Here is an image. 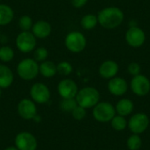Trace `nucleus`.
<instances>
[{
    "instance_id": "obj_1",
    "label": "nucleus",
    "mask_w": 150,
    "mask_h": 150,
    "mask_svg": "<svg viewBox=\"0 0 150 150\" xmlns=\"http://www.w3.org/2000/svg\"><path fill=\"white\" fill-rule=\"evenodd\" d=\"M98 24L105 29L112 30L119 27L124 21L123 11L116 6H108L100 10L97 15Z\"/></svg>"
},
{
    "instance_id": "obj_2",
    "label": "nucleus",
    "mask_w": 150,
    "mask_h": 150,
    "mask_svg": "<svg viewBox=\"0 0 150 150\" xmlns=\"http://www.w3.org/2000/svg\"><path fill=\"white\" fill-rule=\"evenodd\" d=\"M75 98L78 105L85 109H90L93 108L100 101V93L96 88L87 86L78 90Z\"/></svg>"
},
{
    "instance_id": "obj_3",
    "label": "nucleus",
    "mask_w": 150,
    "mask_h": 150,
    "mask_svg": "<svg viewBox=\"0 0 150 150\" xmlns=\"http://www.w3.org/2000/svg\"><path fill=\"white\" fill-rule=\"evenodd\" d=\"M16 71L22 80L32 81L39 75V63L33 58H25L18 63Z\"/></svg>"
},
{
    "instance_id": "obj_4",
    "label": "nucleus",
    "mask_w": 150,
    "mask_h": 150,
    "mask_svg": "<svg viewBox=\"0 0 150 150\" xmlns=\"http://www.w3.org/2000/svg\"><path fill=\"white\" fill-rule=\"evenodd\" d=\"M64 45L69 52L79 54L85 49L87 39L83 33L79 31H71L65 36Z\"/></svg>"
},
{
    "instance_id": "obj_5",
    "label": "nucleus",
    "mask_w": 150,
    "mask_h": 150,
    "mask_svg": "<svg viewBox=\"0 0 150 150\" xmlns=\"http://www.w3.org/2000/svg\"><path fill=\"white\" fill-rule=\"evenodd\" d=\"M116 115L115 106L106 101L98 102L92 108V116L95 120L100 123H107Z\"/></svg>"
},
{
    "instance_id": "obj_6",
    "label": "nucleus",
    "mask_w": 150,
    "mask_h": 150,
    "mask_svg": "<svg viewBox=\"0 0 150 150\" xmlns=\"http://www.w3.org/2000/svg\"><path fill=\"white\" fill-rule=\"evenodd\" d=\"M16 47L23 54L33 52L36 48L37 39L31 31H20L15 40Z\"/></svg>"
},
{
    "instance_id": "obj_7",
    "label": "nucleus",
    "mask_w": 150,
    "mask_h": 150,
    "mask_svg": "<svg viewBox=\"0 0 150 150\" xmlns=\"http://www.w3.org/2000/svg\"><path fill=\"white\" fill-rule=\"evenodd\" d=\"M149 127V118L144 112H137L132 115L127 121V128L132 134H142Z\"/></svg>"
},
{
    "instance_id": "obj_8",
    "label": "nucleus",
    "mask_w": 150,
    "mask_h": 150,
    "mask_svg": "<svg viewBox=\"0 0 150 150\" xmlns=\"http://www.w3.org/2000/svg\"><path fill=\"white\" fill-rule=\"evenodd\" d=\"M125 40L128 46L134 48H138L144 45L146 41V33L138 25L129 26L126 32Z\"/></svg>"
},
{
    "instance_id": "obj_9",
    "label": "nucleus",
    "mask_w": 150,
    "mask_h": 150,
    "mask_svg": "<svg viewBox=\"0 0 150 150\" xmlns=\"http://www.w3.org/2000/svg\"><path fill=\"white\" fill-rule=\"evenodd\" d=\"M130 88L133 93L138 97L147 96L150 92V80L148 76L139 74L133 76L130 82Z\"/></svg>"
},
{
    "instance_id": "obj_10",
    "label": "nucleus",
    "mask_w": 150,
    "mask_h": 150,
    "mask_svg": "<svg viewBox=\"0 0 150 150\" xmlns=\"http://www.w3.org/2000/svg\"><path fill=\"white\" fill-rule=\"evenodd\" d=\"M30 96L35 104H46L51 98L49 88L43 83H35L30 89Z\"/></svg>"
},
{
    "instance_id": "obj_11",
    "label": "nucleus",
    "mask_w": 150,
    "mask_h": 150,
    "mask_svg": "<svg viewBox=\"0 0 150 150\" xmlns=\"http://www.w3.org/2000/svg\"><path fill=\"white\" fill-rule=\"evenodd\" d=\"M14 144L18 150H36L38 148L36 137L29 132L18 133L15 137Z\"/></svg>"
},
{
    "instance_id": "obj_12",
    "label": "nucleus",
    "mask_w": 150,
    "mask_h": 150,
    "mask_svg": "<svg viewBox=\"0 0 150 150\" xmlns=\"http://www.w3.org/2000/svg\"><path fill=\"white\" fill-rule=\"evenodd\" d=\"M17 111L20 118L25 120H35L37 115L36 104L29 98L21 99L17 106Z\"/></svg>"
},
{
    "instance_id": "obj_13",
    "label": "nucleus",
    "mask_w": 150,
    "mask_h": 150,
    "mask_svg": "<svg viewBox=\"0 0 150 150\" xmlns=\"http://www.w3.org/2000/svg\"><path fill=\"white\" fill-rule=\"evenodd\" d=\"M78 90L76 83L70 78L61 80L57 85V91L62 98H75Z\"/></svg>"
},
{
    "instance_id": "obj_14",
    "label": "nucleus",
    "mask_w": 150,
    "mask_h": 150,
    "mask_svg": "<svg viewBox=\"0 0 150 150\" xmlns=\"http://www.w3.org/2000/svg\"><path fill=\"white\" fill-rule=\"evenodd\" d=\"M109 92L115 97H121L128 91V83L126 79L120 76H115L109 80L107 84Z\"/></svg>"
},
{
    "instance_id": "obj_15",
    "label": "nucleus",
    "mask_w": 150,
    "mask_h": 150,
    "mask_svg": "<svg viewBox=\"0 0 150 150\" xmlns=\"http://www.w3.org/2000/svg\"><path fill=\"white\" fill-rule=\"evenodd\" d=\"M120 71V66L113 60H106L103 62L98 68V74L104 79H112L115 77Z\"/></svg>"
},
{
    "instance_id": "obj_16",
    "label": "nucleus",
    "mask_w": 150,
    "mask_h": 150,
    "mask_svg": "<svg viewBox=\"0 0 150 150\" xmlns=\"http://www.w3.org/2000/svg\"><path fill=\"white\" fill-rule=\"evenodd\" d=\"M31 32L36 39H46L49 37L52 33V25L46 20H37L33 23Z\"/></svg>"
},
{
    "instance_id": "obj_17",
    "label": "nucleus",
    "mask_w": 150,
    "mask_h": 150,
    "mask_svg": "<svg viewBox=\"0 0 150 150\" xmlns=\"http://www.w3.org/2000/svg\"><path fill=\"white\" fill-rule=\"evenodd\" d=\"M14 81V74L10 67L0 64V89L4 90L11 86Z\"/></svg>"
},
{
    "instance_id": "obj_18",
    "label": "nucleus",
    "mask_w": 150,
    "mask_h": 150,
    "mask_svg": "<svg viewBox=\"0 0 150 150\" xmlns=\"http://www.w3.org/2000/svg\"><path fill=\"white\" fill-rule=\"evenodd\" d=\"M134 109V102L130 98H126L120 99L115 105L116 114L123 117H127L132 114Z\"/></svg>"
},
{
    "instance_id": "obj_19",
    "label": "nucleus",
    "mask_w": 150,
    "mask_h": 150,
    "mask_svg": "<svg viewBox=\"0 0 150 150\" xmlns=\"http://www.w3.org/2000/svg\"><path fill=\"white\" fill-rule=\"evenodd\" d=\"M39 74L45 78H52L57 74L56 64L52 62L46 60L39 64Z\"/></svg>"
},
{
    "instance_id": "obj_20",
    "label": "nucleus",
    "mask_w": 150,
    "mask_h": 150,
    "mask_svg": "<svg viewBox=\"0 0 150 150\" xmlns=\"http://www.w3.org/2000/svg\"><path fill=\"white\" fill-rule=\"evenodd\" d=\"M13 19V9L6 4H0V26H4L11 24Z\"/></svg>"
},
{
    "instance_id": "obj_21",
    "label": "nucleus",
    "mask_w": 150,
    "mask_h": 150,
    "mask_svg": "<svg viewBox=\"0 0 150 150\" xmlns=\"http://www.w3.org/2000/svg\"><path fill=\"white\" fill-rule=\"evenodd\" d=\"M98 17H97V15L92 14V13L85 14L84 16L82 17L81 21H80V25H81L82 28L86 31L93 30L98 25Z\"/></svg>"
},
{
    "instance_id": "obj_22",
    "label": "nucleus",
    "mask_w": 150,
    "mask_h": 150,
    "mask_svg": "<svg viewBox=\"0 0 150 150\" xmlns=\"http://www.w3.org/2000/svg\"><path fill=\"white\" fill-rule=\"evenodd\" d=\"M110 122H111V127H112V129L117 132L124 131L127 127V120H126V117H123L118 114H116Z\"/></svg>"
},
{
    "instance_id": "obj_23",
    "label": "nucleus",
    "mask_w": 150,
    "mask_h": 150,
    "mask_svg": "<svg viewBox=\"0 0 150 150\" xmlns=\"http://www.w3.org/2000/svg\"><path fill=\"white\" fill-rule=\"evenodd\" d=\"M15 52L13 48L10 46H2L0 47V61L4 63L10 62L13 60Z\"/></svg>"
},
{
    "instance_id": "obj_24",
    "label": "nucleus",
    "mask_w": 150,
    "mask_h": 150,
    "mask_svg": "<svg viewBox=\"0 0 150 150\" xmlns=\"http://www.w3.org/2000/svg\"><path fill=\"white\" fill-rule=\"evenodd\" d=\"M142 146V139L140 134H132L127 140V147L128 150H140Z\"/></svg>"
},
{
    "instance_id": "obj_25",
    "label": "nucleus",
    "mask_w": 150,
    "mask_h": 150,
    "mask_svg": "<svg viewBox=\"0 0 150 150\" xmlns=\"http://www.w3.org/2000/svg\"><path fill=\"white\" fill-rule=\"evenodd\" d=\"M57 74L63 76H68L73 72V66L67 61H62L56 64Z\"/></svg>"
},
{
    "instance_id": "obj_26",
    "label": "nucleus",
    "mask_w": 150,
    "mask_h": 150,
    "mask_svg": "<svg viewBox=\"0 0 150 150\" xmlns=\"http://www.w3.org/2000/svg\"><path fill=\"white\" fill-rule=\"evenodd\" d=\"M33 23V18L29 15H22L18 20V26L20 31H31Z\"/></svg>"
},
{
    "instance_id": "obj_27",
    "label": "nucleus",
    "mask_w": 150,
    "mask_h": 150,
    "mask_svg": "<svg viewBox=\"0 0 150 150\" xmlns=\"http://www.w3.org/2000/svg\"><path fill=\"white\" fill-rule=\"evenodd\" d=\"M77 106L76 98H62L60 102V108L62 112H72V111Z\"/></svg>"
},
{
    "instance_id": "obj_28",
    "label": "nucleus",
    "mask_w": 150,
    "mask_h": 150,
    "mask_svg": "<svg viewBox=\"0 0 150 150\" xmlns=\"http://www.w3.org/2000/svg\"><path fill=\"white\" fill-rule=\"evenodd\" d=\"M48 55H49L48 50L44 47H40L33 50V58L37 62H42L47 59Z\"/></svg>"
},
{
    "instance_id": "obj_29",
    "label": "nucleus",
    "mask_w": 150,
    "mask_h": 150,
    "mask_svg": "<svg viewBox=\"0 0 150 150\" xmlns=\"http://www.w3.org/2000/svg\"><path fill=\"white\" fill-rule=\"evenodd\" d=\"M72 114V117L76 120H83L85 117H86V114H87V112H86V109L78 105L71 112Z\"/></svg>"
},
{
    "instance_id": "obj_30",
    "label": "nucleus",
    "mask_w": 150,
    "mask_h": 150,
    "mask_svg": "<svg viewBox=\"0 0 150 150\" xmlns=\"http://www.w3.org/2000/svg\"><path fill=\"white\" fill-rule=\"evenodd\" d=\"M141 70H142L141 65L136 62H133L129 63L127 66V72L130 75H132L133 76L141 74Z\"/></svg>"
},
{
    "instance_id": "obj_31",
    "label": "nucleus",
    "mask_w": 150,
    "mask_h": 150,
    "mask_svg": "<svg viewBox=\"0 0 150 150\" xmlns=\"http://www.w3.org/2000/svg\"><path fill=\"white\" fill-rule=\"evenodd\" d=\"M72 6L76 9H81L88 3V0H70Z\"/></svg>"
},
{
    "instance_id": "obj_32",
    "label": "nucleus",
    "mask_w": 150,
    "mask_h": 150,
    "mask_svg": "<svg viewBox=\"0 0 150 150\" xmlns=\"http://www.w3.org/2000/svg\"><path fill=\"white\" fill-rule=\"evenodd\" d=\"M4 150H18L15 146H11V147H7L6 149H4Z\"/></svg>"
},
{
    "instance_id": "obj_33",
    "label": "nucleus",
    "mask_w": 150,
    "mask_h": 150,
    "mask_svg": "<svg viewBox=\"0 0 150 150\" xmlns=\"http://www.w3.org/2000/svg\"><path fill=\"white\" fill-rule=\"evenodd\" d=\"M2 97V89H0V98Z\"/></svg>"
},
{
    "instance_id": "obj_34",
    "label": "nucleus",
    "mask_w": 150,
    "mask_h": 150,
    "mask_svg": "<svg viewBox=\"0 0 150 150\" xmlns=\"http://www.w3.org/2000/svg\"><path fill=\"white\" fill-rule=\"evenodd\" d=\"M1 27V26H0ZM0 36H1V28H0Z\"/></svg>"
}]
</instances>
